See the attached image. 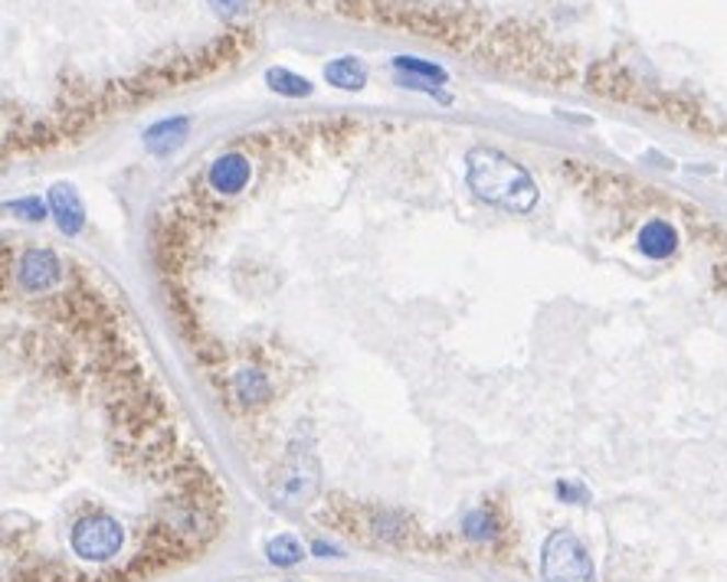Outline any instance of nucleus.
Masks as SVG:
<instances>
[{
	"mask_svg": "<svg viewBox=\"0 0 727 582\" xmlns=\"http://www.w3.org/2000/svg\"><path fill=\"white\" fill-rule=\"evenodd\" d=\"M466 168H469L466 178H469L473 194L491 206H501L511 213H527L537 203V187H534L531 174L518 161H511L508 155H501L495 148H473L466 158Z\"/></svg>",
	"mask_w": 727,
	"mask_h": 582,
	"instance_id": "1",
	"label": "nucleus"
},
{
	"mask_svg": "<svg viewBox=\"0 0 727 582\" xmlns=\"http://www.w3.org/2000/svg\"><path fill=\"white\" fill-rule=\"evenodd\" d=\"M69 547L82 563H109L125 547V527L118 524V517H112L105 511L86 514L82 521L72 524Z\"/></svg>",
	"mask_w": 727,
	"mask_h": 582,
	"instance_id": "2",
	"label": "nucleus"
},
{
	"mask_svg": "<svg viewBox=\"0 0 727 582\" xmlns=\"http://www.w3.org/2000/svg\"><path fill=\"white\" fill-rule=\"evenodd\" d=\"M544 582H597L587 547L570 530H554L541 550Z\"/></svg>",
	"mask_w": 727,
	"mask_h": 582,
	"instance_id": "3",
	"label": "nucleus"
},
{
	"mask_svg": "<svg viewBox=\"0 0 727 582\" xmlns=\"http://www.w3.org/2000/svg\"><path fill=\"white\" fill-rule=\"evenodd\" d=\"M318 491V461L308 448H288V458L275 471L272 481V501L282 507H302Z\"/></svg>",
	"mask_w": 727,
	"mask_h": 582,
	"instance_id": "4",
	"label": "nucleus"
},
{
	"mask_svg": "<svg viewBox=\"0 0 727 582\" xmlns=\"http://www.w3.org/2000/svg\"><path fill=\"white\" fill-rule=\"evenodd\" d=\"M16 278L26 292H49L63 278V265L49 249H30L16 265Z\"/></svg>",
	"mask_w": 727,
	"mask_h": 582,
	"instance_id": "5",
	"label": "nucleus"
},
{
	"mask_svg": "<svg viewBox=\"0 0 727 582\" xmlns=\"http://www.w3.org/2000/svg\"><path fill=\"white\" fill-rule=\"evenodd\" d=\"M249 174H252L249 158H242V155L234 151V155H224V158H217V161L211 164L207 184H211V191H217V194L234 196L240 194L242 187L249 184Z\"/></svg>",
	"mask_w": 727,
	"mask_h": 582,
	"instance_id": "6",
	"label": "nucleus"
},
{
	"mask_svg": "<svg viewBox=\"0 0 727 582\" xmlns=\"http://www.w3.org/2000/svg\"><path fill=\"white\" fill-rule=\"evenodd\" d=\"M49 209H53V216H56V226H59L66 236L82 232V226H86V209H82V199H79L72 184H56V187L49 191Z\"/></svg>",
	"mask_w": 727,
	"mask_h": 582,
	"instance_id": "7",
	"label": "nucleus"
},
{
	"mask_svg": "<svg viewBox=\"0 0 727 582\" xmlns=\"http://www.w3.org/2000/svg\"><path fill=\"white\" fill-rule=\"evenodd\" d=\"M188 132H191V118H188V115L164 118V122H158V125H151V128L145 132V148H148L151 155L164 158V155H171V151H178V148L184 145Z\"/></svg>",
	"mask_w": 727,
	"mask_h": 582,
	"instance_id": "8",
	"label": "nucleus"
},
{
	"mask_svg": "<svg viewBox=\"0 0 727 582\" xmlns=\"http://www.w3.org/2000/svg\"><path fill=\"white\" fill-rule=\"evenodd\" d=\"M675 246H679V232H675L666 219H652V222H646L643 232H639V249H643L649 259H666V255L675 252Z\"/></svg>",
	"mask_w": 727,
	"mask_h": 582,
	"instance_id": "9",
	"label": "nucleus"
},
{
	"mask_svg": "<svg viewBox=\"0 0 727 582\" xmlns=\"http://www.w3.org/2000/svg\"><path fill=\"white\" fill-rule=\"evenodd\" d=\"M325 79H328L331 85H338V89L357 92V89H364V82H367V69H364L361 59L341 56V59H331V62L325 66Z\"/></svg>",
	"mask_w": 727,
	"mask_h": 582,
	"instance_id": "10",
	"label": "nucleus"
},
{
	"mask_svg": "<svg viewBox=\"0 0 727 582\" xmlns=\"http://www.w3.org/2000/svg\"><path fill=\"white\" fill-rule=\"evenodd\" d=\"M265 82H269V89H272V92H279V95H285V99H302V95H311V82H308L305 76H295V72L282 69V66L265 69Z\"/></svg>",
	"mask_w": 727,
	"mask_h": 582,
	"instance_id": "11",
	"label": "nucleus"
},
{
	"mask_svg": "<svg viewBox=\"0 0 727 582\" xmlns=\"http://www.w3.org/2000/svg\"><path fill=\"white\" fill-rule=\"evenodd\" d=\"M302 557H305V550L292 534H279L265 544V560L275 567H295V563H302Z\"/></svg>",
	"mask_w": 727,
	"mask_h": 582,
	"instance_id": "12",
	"label": "nucleus"
},
{
	"mask_svg": "<svg viewBox=\"0 0 727 582\" xmlns=\"http://www.w3.org/2000/svg\"><path fill=\"white\" fill-rule=\"evenodd\" d=\"M394 69L397 72H407V76H417L423 82H446V69L436 66V62H427V59H417V56H397L394 59Z\"/></svg>",
	"mask_w": 727,
	"mask_h": 582,
	"instance_id": "13",
	"label": "nucleus"
},
{
	"mask_svg": "<svg viewBox=\"0 0 727 582\" xmlns=\"http://www.w3.org/2000/svg\"><path fill=\"white\" fill-rule=\"evenodd\" d=\"M237 389H240V399H246V402H262L269 396L262 374H255V370H242L237 377Z\"/></svg>",
	"mask_w": 727,
	"mask_h": 582,
	"instance_id": "14",
	"label": "nucleus"
},
{
	"mask_svg": "<svg viewBox=\"0 0 727 582\" xmlns=\"http://www.w3.org/2000/svg\"><path fill=\"white\" fill-rule=\"evenodd\" d=\"M463 530H466V537H473V540H488V537H495V521H491V514H485V511H473V514H466Z\"/></svg>",
	"mask_w": 727,
	"mask_h": 582,
	"instance_id": "15",
	"label": "nucleus"
},
{
	"mask_svg": "<svg viewBox=\"0 0 727 582\" xmlns=\"http://www.w3.org/2000/svg\"><path fill=\"white\" fill-rule=\"evenodd\" d=\"M7 209H10V213H16V216H23V219H43V216H46V203H43L39 196H23V199H13V203H7Z\"/></svg>",
	"mask_w": 727,
	"mask_h": 582,
	"instance_id": "16",
	"label": "nucleus"
},
{
	"mask_svg": "<svg viewBox=\"0 0 727 582\" xmlns=\"http://www.w3.org/2000/svg\"><path fill=\"white\" fill-rule=\"evenodd\" d=\"M557 498H564V501H573V504H583L590 494H587V488L583 484H573V481H557Z\"/></svg>",
	"mask_w": 727,
	"mask_h": 582,
	"instance_id": "17",
	"label": "nucleus"
},
{
	"mask_svg": "<svg viewBox=\"0 0 727 582\" xmlns=\"http://www.w3.org/2000/svg\"><path fill=\"white\" fill-rule=\"evenodd\" d=\"M311 554H315V557H338V547H331V544H325V540H315V544H311Z\"/></svg>",
	"mask_w": 727,
	"mask_h": 582,
	"instance_id": "18",
	"label": "nucleus"
},
{
	"mask_svg": "<svg viewBox=\"0 0 727 582\" xmlns=\"http://www.w3.org/2000/svg\"><path fill=\"white\" fill-rule=\"evenodd\" d=\"M214 7L220 10V13H237L246 7V0H214Z\"/></svg>",
	"mask_w": 727,
	"mask_h": 582,
	"instance_id": "19",
	"label": "nucleus"
}]
</instances>
